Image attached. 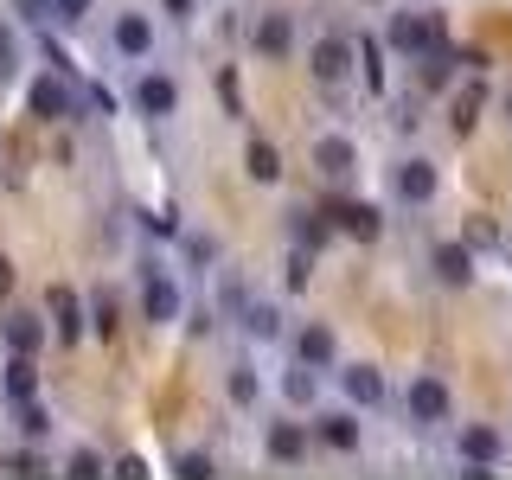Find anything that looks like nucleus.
Instances as JSON below:
<instances>
[{
    "label": "nucleus",
    "instance_id": "nucleus-1",
    "mask_svg": "<svg viewBox=\"0 0 512 480\" xmlns=\"http://www.w3.org/2000/svg\"><path fill=\"white\" fill-rule=\"evenodd\" d=\"M448 410H455V397H448V384L436 372H416L404 384V416H410V423L436 429V423H448Z\"/></svg>",
    "mask_w": 512,
    "mask_h": 480
},
{
    "label": "nucleus",
    "instance_id": "nucleus-2",
    "mask_svg": "<svg viewBox=\"0 0 512 480\" xmlns=\"http://www.w3.org/2000/svg\"><path fill=\"white\" fill-rule=\"evenodd\" d=\"M384 45H391L397 58H423V52H436L442 45V26L429 20V13H391V26H384Z\"/></svg>",
    "mask_w": 512,
    "mask_h": 480
},
{
    "label": "nucleus",
    "instance_id": "nucleus-3",
    "mask_svg": "<svg viewBox=\"0 0 512 480\" xmlns=\"http://www.w3.org/2000/svg\"><path fill=\"white\" fill-rule=\"evenodd\" d=\"M455 455H461V468H468V474H493L506 461V436L493 423H461Z\"/></svg>",
    "mask_w": 512,
    "mask_h": 480
},
{
    "label": "nucleus",
    "instance_id": "nucleus-4",
    "mask_svg": "<svg viewBox=\"0 0 512 480\" xmlns=\"http://www.w3.org/2000/svg\"><path fill=\"white\" fill-rule=\"evenodd\" d=\"M141 314H148L154 327H173V320L186 314V295L167 269H148V276H141Z\"/></svg>",
    "mask_w": 512,
    "mask_h": 480
},
{
    "label": "nucleus",
    "instance_id": "nucleus-5",
    "mask_svg": "<svg viewBox=\"0 0 512 480\" xmlns=\"http://www.w3.org/2000/svg\"><path fill=\"white\" fill-rule=\"evenodd\" d=\"M308 71H314V84H346L352 77V39H340V32H320V39L308 45Z\"/></svg>",
    "mask_w": 512,
    "mask_h": 480
},
{
    "label": "nucleus",
    "instance_id": "nucleus-6",
    "mask_svg": "<svg viewBox=\"0 0 512 480\" xmlns=\"http://www.w3.org/2000/svg\"><path fill=\"white\" fill-rule=\"evenodd\" d=\"M308 442H314V429L295 423V416H276V423L263 429V455L276 461V468H295V461L308 455Z\"/></svg>",
    "mask_w": 512,
    "mask_h": 480
},
{
    "label": "nucleus",
    "instance_id": "nucleus-7",
    "mask_svg": "<svg viewBox=\"0 0 512 480\" xmlns=\"http://www.w3.org/2000/svg\"><path fill=\"white\" fill-rule=\"evenodd\" d=\"M135 109H141L148 122H167L173 109H180V84H173L167 71H141V77H135Z\"/></svg>",
    "mask_w": 512,
    "mask_h": 480
},
{
    "label": "nucleus",
    "instance_id": "nucleus-8",
    "mask_svg": "<svg viewBox=\"0 0 512 480\" xmlns=\"http://www.w3.org/2000/svg\"><path fill=\"white\" fill-rule=\"evenodd\" d=\"M250 45H256V58H288L295 52V13H256Z\"/></svg>",
    "mask_w": 512,
    "mask_h": 480
},
{
    "label": "nucleus",
    "instance_id": "nucleus-9",
    "mask_svg": "<svg viewBox=\"0 0 512 480\" xmlns=\"http://www.w3.org/2000/svg\"><path fill=\"white\" fill-rule=\"evenodd\" d=\"M26 109H32V116H45V122H64V116H71V109H77V96H71V84H64V71H52V77H32Z\"/></svg>",
    "mask_w": 512,
    "mask_h": 480
},
{
    "label": "nucleus",
    "instance_id": "nucleus-10",
    "mask_svg": "<svg viewBox=\"0 0 512 480\" xmlns=\"http://www.w3.org/2000/svg\"><path fill=\"white\" fill-rule=\"evenodd\" d=\"M308 429H314V442H327V448H333V455H352V448L365 442V423H359L352 410H320Z\"/></svg>",
    "mask_w": 512,
    "mask_h": 480
},
{
    "label": "nucleus",
    "instance_id": "nucleus-11",
    "mask_svg": "<svg viewBox=\"0 0 512 480\" xmlns=\"http://www.w3.org/2000/svg\"><path fill=\"white\" fill-rule=\"evenodd\" d=\"M295 359L308 365V372H333V365H340V340H333V327L308 320V327L295 333Z\"/></svg>",
    "mask_w": 512,
    "mask_h": 480
},
{
    "label": "nucleus",
    "instance_id": "nucleus-12",
    "mask_svg": "<svg viewBox=\"0 0 512 480\" xmlns=\"http://www.w3.org/2000/svg\"><path fill=\"white\" fill-rule=\"evenodd\" d=\"M391 186H397V199H404V205H429V199H436V160L410 154L404 167L391 173Z\"/></svg>",
    "mask_w": 512,
    "mask_h": 480
},
{
    "label": "nucleus",
    "instance_id": "nucleus-13",
    "mask_svg": "<svg viewBox=\"0 0 512 480\" xmlns=\"http://www.w3.org/2000/svg\"><path fill=\"white\" fill-rule=\"evenodd\" d=\"M109 45L135 64V58H148L154 52V20L148 13H116V26H109Z\"/></svg>",
    "mask_w": 512,
    "mask_h": 480
},
{
    "label": "nucleus",
    "instance_id": "nucleus-14",
    "mask_svg": "<svg viewBox=\"0 0 512 480\" xmlns=\"http://www.w3.org/2000/svg\"><path fill=\"white\" fill-rule=\"evenodd\" d=\"M340 397H346L352 410H378V404H384L378 365H346V372H340Z\"/></svg>",
    "mask_w": 512,
    "mask_h": 480
},
{
    "label": "nucleus",
    "instance_id": "nucleus-15",
    "mask_svg": "<svg viewBox=\"0 0 512 480\" xmlns=\"http://www.w3.org/2000/svg\"><path fill=\"white\" fill-rule=\"evenodd\" d=\"M429 269H436L442 288H468L474 282V250L468 244H436L429 250Z\"/></svg>",
    "mask_w": 512,
    "mask_h": 480
},
{
    "label": "nucleus",
    "instance_id": "nucleus-16",
    "mask_svg": "<svg viewBox=\"0 0 512 480\" xmlns=\"http://www.w3.org/2000/svg\"><path fill=\"white\" fill-rule=\"evenodd\" d=\"M352 167H359V148H352L346 135H320L314 141V173L320 180H346Z\"/></svg>",
    "mask_w": 512,
    "mask_h": 480
},
{
    "label": "nucleus",
    "instance_id": "nucleus-17",
    "mask_svg": "<svg viewBox=\"0 0 512 480\" xmlns=\"http://www.w3.org/2000/svg\"><path fill=\"white\" fill-rule=\"evenodd\" d=\"M333 231H346V237H359V244H378V231H384V212L378 205H365V199H352L333 212Z\"/></svg>",
    "mask_w": 512,
    "mask_h": 480
},
{
    "label": "nucleus",
    "instance_id": "nucleus-18",
    "mask_svg": "<svg viewBox=\"0 0 512 480\" xmlns=\"http://www.w3.org/2000/svg\"><path fill=\"white\" fill-rule=\"evenodd\" d=\"M244 340L256 346H269V340H282V314H276V301H244Z\"/></svg>",
    "mask_w": 512,
    "mask_h": 480
},
{
    "label": "nucleus",
    "instance_id": "nucleus-19",
    "mask_svg": "<svg viewBox=\"0 0 512 480\" xmlns=\"http://www.w3.org/2000/svg\"><path fill=\"white\" fill-rule=\"evenodd\" d=\"M244 173L256 186H276L282 180V154H276V141H250L244 148Z\"/></svg>",
    "mask_w": 512,
    "mask_h": 480
},
{
    "label": "nucleus",
    "instance_id": "nucleus-20",
    "mask_svg": "<svg viewBox=\"0 0 512 480\" xmlns=\"http://www.w3.org/2000/svg\"><path fill=\"white\" fill-rule=\"evenodd\" d=\"M0 384H7V397H13V404H26V397L39 391V372H32V352H13V359H7V378H0Z\"/></svg>",
    "mask_w": 512,
    "mask_h": 480
},
{
    "label": "nucleus",
    "instance_id": "nucleus-21",
    "mask_svg": "<svg viewBox=\"0 0 512 480\" xmlns=\"http://www.w3.org/2000/svg\"><path fill=\"white\" fill-rule=\"evenodd\" d=\"M52 320H58V340H77V333H84V308H77L71 288H52Z\"/></svg>",
    "mask_w": 512,
    "mask_h": 480
},
{
    "label": "nucleus",
    "instance_id": "nucleus-22",
    "mask_svg": "<svg viewBox=\"0 0 512 480\" xmlns=\"http://www.w3.org/2000/svg\"><path fill=\"white\" fill-rule=\"evenodd\" d=\"M224 391H231V404H237V410H256V397H263V378H256L250 365H237V372L224 378Z\"/></svg>",
    "mask_w": 512,
    "mask_h": 480
},
{
    "label": "nucleus",
    "instance_id": "nucleus-23",
    "mask_svg": "<svg viewBox=\"0 0 512 480\" xmlns=\"http://www.w3.org/2000/svg\"><path fill=\"white\" fill-rule=\"evenodd\" d=\"M327 237H333V224H327V218H314V212H295V244L308 250V256H314L320 244H327Z\"/></svg>",
    "mask_w": 512,
    "mask_h": 480
},
{
    "label": "nucleus",
    "instance_id": "nucleus-24",
    "mask_svg": "<svg viewBox=\"0 0 512 480\" xmlns=\"http://www.w3.org/2000/svg\"><path fill=\"white\" fill-rule=\"evenodd\" d=\"M7 346H13V352H39V346H45V327H39V320H32V314L7 320Z\"/></svg>",
    "mask_w": 512,
    "mask_h": 480
},
{
    "label": "nucleus",
    "instance_id": "nucleus-25",
    "mask_svg": "<svg viewBox=\"0 0 512 480\" xmlns=\"http://www.w3.org/2000/svg\"><path fill=\"white\" fill-rule=\"evenodd\" d=\"M282 391H288V404H314V391H320V372H308V365H295V372L282 378Z\"/></svg>",
    "mask_w": 512,
    "mask_h": 480
},
{
    "label": "nucleus",
    "instance_id": "nucleus-26",
    "mask_svg": "<svg viewBox=\"0 0 512 480\" xmlns=\"http://www.w3.org/2000/svg\"><path fill=\"white\" fill-rule=\"evenodd\" d=\"M20 436H26V442H45V436H52V416L32 404V397L20 404Z\"/></svg>",
    "mask_w": 512,
    "mask_h": 480
},
{
    "label": "nucleus",
    "instance_id": "nucleus-27",
    "mask_svg": "<svg viewBox=\"0 0 512 480\" xmlns=\"http://www.w3.org/2000/svg\"><path fill=\"white\" fill-rule=\"evenodd\" d=\"M90 7H96V0H52V20H64V26H84V20H90Z\"/></svg>",
    "mask_w": 512,
    "mask_h": 480
},
{
    "label": "nucleus",
    "instance_id": "nucleus-28",
    "mask_svg": "<svg viewBox=\"0 0 512 480\" xmlns=\"http://www.w3.org/2000/svg\"><path fill=\"white\" fill-rule=\"evenodd\" d=\"M64 468H71L77 480H90V474H103V455H96V448H71V461H64Z\"/></svg>",
    "mask_w": 512,
    "mask_h": 480
},
{
    "label": "nucleus",
    "instance_id": "nucleus-29",
    "mask_svg": "<svg viewBox=\"0 0 512 480\" xmlns=\"http://www.w3.org/2000/svg\"><path fill=\"white\" fill-rule=\"evenodd\" d=\"M474 96H461V103H455V116H448V128H455V135H468V128H474Z\"/></svg>",
    "mask_w": 512,
    "mask_h": 480
},
{
    "label": "nucleus",
    "instance_id": "nucleus-30",
    "mask_svg": "<svg viewBox=\"0 0 512 480\" xmlns=\"http://www.w3.org/2000/svg\"><path fill=\"white\" fill-rule=\"evenodd\" d=\"M13 7H20L32 26H45V20H52V0H13Z\"/></svg>",
    "mask_w": 512,
    "mask_h": 480
},
{
    "label": "nucleus",
    "instance_id": "nucleus-31",
    "mask_svg": "<svg viewBox=\"0 0 512 480\" xmlns=\"http://www.w3.org/2000/svg\"><path fill=\"white\" fill-rule=\"evenodd\" d=\"M180 474L186 480H205V474H212V455H180Z\"/></svg>",
    "mask_w": 512,
    "mask_h": 480
},
{
    "label": "nucleus",
    "instance_id": "nucleus-32",
    "mask_svg": "<svg viewBox=\"0 0 512 480\" xmlns=\"http://www.w3.org/2000/svg\"><path fill=\"white\" fill-rule=\"evenodd\" d=\"M218 96H224V109H231V116H237V109H244V96H237V77H231V71L218 77Z\"/></svg>",
    "mask_w": 512,
    "mask_h": 480
},
{
    "label": "nucleus",
    "instance_id": "nucleus-33",
    "mask_svg": "<svg viewBox=\"0 0 512 480\" xmlns=\"http://www.w3.org/2000/svg\"><path fill=\"white\" fill-rule=\"evenodd\" d=\"M96 327H103V333H116V301H109V295L96 301Z\"/></svg>",
    "mask_w": 512,
    "mask_h": 480
},
{
    "label": "nucleus",
    "instance_id": "nucleus-34",
    "mask_svg": "<svg viewBox=\"0 0 512 480\" xmlns=\"http://www.w3.org/2000/svg\"><path fill=\"white\" fill-rule=\"evenodd\" d=\"M13 71V32H7V20H0V77Z\"/></svg>",
    "mask_w": 512,
    "mask_h": 480
},
{
    "label": "nucleus",
    "instance_id": "nucleus-35",
    "mask_svg": "<svg viewBox=\"0 0 512 480\" xmlns=\"http://www.w3.org/2000/svg\"><path fill=\"white\" fill-rule=\"evenodd\" d=\"M160 7H167L173 20H192V13H199V0H160Z\"/></svg>",
    "mask_w": 512,
    "mask_h": 480
},
{
    "label": "nucleus",
    "instance_id": "nucleus-36",
    "mask_svg": "<svg viewBox=\"0 0 512 480\" xmlns=\"http://www.w3.org/2000/svg\"><path fill=\"white\" fill-rule=\"evenodd\" d=\"M7 288H13V263H0V295H7Z\"/></svg>",
    "mask_w": 512,
    "mask_h": 480
},
{
    "label": "nucleus",
    "instance_id": "nucleus-37",
    "mask_svg": "<svg viewBox=\"0 0 512 480\" xmlns=\"http://www.w3.org/2000/svg\"><path fill=\"white\" fill-rule=\"evenodd\" d=\"M506 263H512V237H506Z\"/></svg>",
    "mask_w": 512,
    "mask_h": 480
},
{
    "label": "nucleus",
    "instance_id": "nucleus-38",
    "mask_svg": "<svg viewBox=\"0 0 512 480\" xmlns=\"http://www.w3.org/2000/svg\"><path fill=\"white\" fill-rule=\"evenodd\" d=\"M372 7H378V0H372Z\"/></svg>",
    "mask_w": 512,
    "mask_h": 480
}]
</instances>
